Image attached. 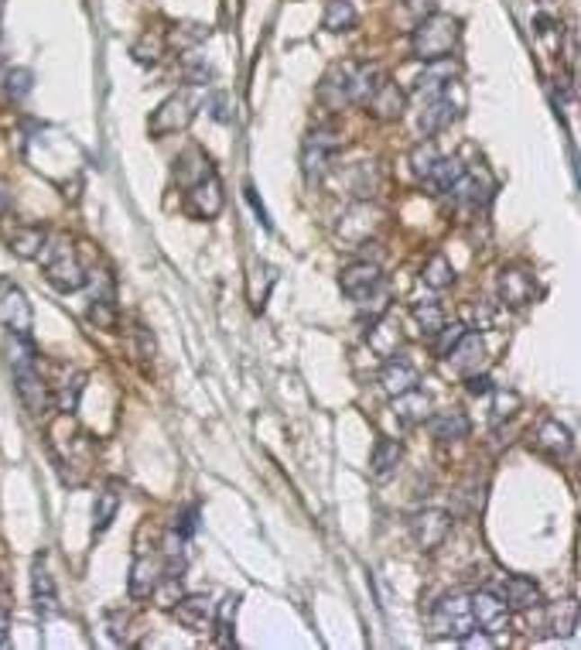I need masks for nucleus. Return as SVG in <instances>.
<instances>
[{
    "mask_svg": "<svg viewBox=\"0 0 581 650\" xmlns=\"http://www.w3.org/2000/svg\"><path fill=\"white\" fill-rule=\"evenodd\" d=\"M407 530L414 537V545L421 551H434L444 545V537L451 534V513L438 510V507H425V510L410 513Z\"/></svg>",
    "mask_w": 581,
    "mask_h": 650,
    "instance_id": "6",
    "label": "nucleus"
},
{
    "mask_svg": "<svg viewBox=\"0 0 581 650\" xmlns=\"http://www.w3.org/2000/svg\"><path fill=\"white\" fill-rule=\"evenodd\" d=\"M431 630H434V636H455V640H465L469 633H476L472 599L465 592H448V596L438 599L431 609Z\"/></svg>",
    "mask_w": 581,
    "mask_h": 650,
    "instance_id": "3",
    "label": "nucleus"
},
{
    "mask_svg": "<svg viewBox=\"0 0 581 650\" xmlns=\"http://www.w3.org/2000/svg\"><path fill=\"white\" fill-rule=\"evenodd\" d=\"M4 89H7V96L11 100H24L28 93L34 89V72L31 68H11L7 72V83H4Z\"/></svg>",
    "mask_w": 581,
    "mask_h": 650,
    "instance_id": "42",
    "label": "nucleus"
},
{
    "mask_svg": "<svg viewBox=\"0 0 581 650\" xmlns=\"http://www.w3.org/2000/svg\"><path fill=\"white\" fill-rule=\"evenodd\" d=\"M17 346H14V357H11V374H14V391L21 397V404L28 414H45L49 411V384H45V376L38 370V359H34V349L28 336H14Z\"/></svg>",
    "mask_w": 581,
    "mask_h": 650,
    "instance_id": "1",
    "label": "nucleus"
},
{
    "mask_svg": "<svg viewBox=\"0 0 581 650\" xmlns=\"http://www.w3.org/2000/svg\"><path fill=\"white\" fill-rule=\"evenodd\" d=\"M533 24H537V34H550V32H554V21H550L547 14H541L537 21H533Z\"/></svg>",
    "mask_w": 581,
    "mask_h": 650,
    "instance_id": "56",
    "label": "nucleus"
},
{
    "mask_svg": "<svg viewBox=\"0 0 581 650\" xmlns=\"http://www.w3.org/2000/svg\"><path fill=\"white\" fill-rule=\"evenodd\" d=\"M461 171H465V165H461L459 158H438V165L431 168V175H427L425 182L431 185L434 195H444V192H451V185L461 178Z\"/></svg>",
    "mask_w": 581,
    "mask_h": 650,
    "instance_id": "32",
    "label": "nucleus"
},
{
    "mask_svg": "<svg viewBox=\"0 0 581 650\" xmlns=\"http://www.w3.org/2000/svg\"><path fill=\"white\" fill-rule=\"evenodd\" d=\"M438 158H442L438 144H434V140H421V144H414V151H410V168H414L417 178H427L431 168L438 165Z\"/></svg>",
    "mask_w": 581,
    "mask_h": 650,
    "instance_id": "39",
    "label": "nucleus"
},
{
    "mask_svg": "<svg viewBox=\"0 0 581 650\" xmlns=\"http://www.w3.org/2000/svg\"><path fill=\"white\" fill-rule=\"evenodd\" d=\"M83 387H85L83 370H68L66 380H62V384H55V408L62 411V414H72V411L79 408Z\"/></svg>",
    "mask_w": 581,
    "mask_h": 650,
    "instance_id": "33",
    "label": "nucleus"
},
{
    "mask_svg": "<svg viewBox=\"0 0 581 650\" xmlns=\"http://www.w3.org/2000/svg\"><path fill=\"white\" fill-rule=\"evenodd\" d=\"M461 325H465L469 332H472V329H489V325H493V308L469 302V305H465V322Z\"/></svg>",
    "mask_w": 581,
    "mask_h": 650,
    "instance_id": "44",
    "label": "nucleus"
},
{
    "mask_svg": "<svg viewBox=\"0 0 581 650\" xmlns=\"http://www.w3.org/2000/svg\"><path fill=\"white\" fill-rule=\"evenodd\" d=\"M165 582V564L151 562L147 555H137V562L130 564V579H127V592L130 599H151Z\"/></svg>",
    "mask_w": 581,
    "mask_h": 650,
    "instance_id": "17",
    "label": "nucleus"
},
{
    "mask_svg": "<svg viewBox=\"0 0 581 650\" xmlns=\"http://www.w3.org/2000/svg\"><path fill=\"white\" fill-rule=\"evenodd\" d=\"M0 319L11 329V336H31L34 311L31 302L24 298V291L17 288L14 281L0 277Z\"/></svg>",
    "mask_w": 581,
    "mask_h": 650,
    "instance_id": "9",
    "label": "nucleus"
},
{
    "mask_svg": "<svg viewBox=\"0 0 581 650\" xmlns=\"http://www.w3.org/2000/svg\"><path fill=\"white\" fill-rule=\"evenodd\" d=\"M459 21L451 14H442V11H434V14H427L414 34H410V51H414V59H421V62H438V59H451V51L459 45Z\"/></svg>",
    "mask_w": 581,
    "mask_h": 650,
    "instance_id": "2",
    "label": "nucleus"
},
{
    "mask_svg": "<svg viewBox=\"0 0 581 650\" xmlns=\"http://www.w3.org/2000/svg\"><path fill=\"white\" fill-rule=\"evenodd\" d=\"M571 428L564 425V421H558V418H544L541 425H537V431H533V445L544 452V456H550V459H561V456H568L571 452Z\"/></svg>",
    "mask_w": 581,
    "mask_h": 650,
    "instance_id": "19",
    "label": "nucleus"
},
{
    "mask_svg": "<svg viewBox=\"0 0 581 650\" xmlns=\"http://www.w3.org/2000/svg\"><path fill=\"white\" fill-rule=\"evenodd\" d=\"M339 134L335 131H315V134H308L305 140V151H301V168H305V178L308 182H318L328 168V161H332V154L339 151Z\"/></svg>",
    "mask_w": 581,
    "mask_h": 650,
    "instance_id": "11",
    "label": "nucleus"
},
{
    "mask_svg": "<svg viewBox=\"0 0 581 650\" xmlns=\"http://www.w3.org/2000/svg\"><path fill=\"white\" fill-rule=\"evenodd\" d=\"M31 596H34V609L45 616H55L58 613V592H55V579L49 575V568H45V562L38 558L31 568Z\"/></svg>",
    "mask_w": 581,
    "mask_h": 650,
    "instance_id": "24",
    "label": "nucleus"
},
{
    "mask_svg": "<svg viewBox=\"0 0 581 650\" xmlns=\"http://www.w3.org/2000/svg\"><path fill=\"white\" fill-rule=\"evenodd\" d=\"M541 4H554V0H541Z\"/></svg>",
    "mask_w": 581,
    "mask_h": 650,
    "instance_id": "58",
    "label": "nucleus"
},
{
    "mask_svg": "<svg viewBox=\"0 0 581 650\" xmlns=\"http://www.w3.org/2000/svg\"><path fill=\"white\" fill-rule=\"evenodd\" d=\"M356 21H359V14H356V7H353V0H328V4H325L322 24L328 32H353Z\"/></svg>",
    "mask_w": 581,
    "mask_h": 650,
    "instance_id": "34",
    "label": "nucleus"
},
{
    "mask_svg": "<svg viewBox=\"0 0 581 650\" xmlns=\"http://www.w3.org/2000/svg\"><path fill=\"white\" fill-rule=\"evenodd\" d=\"M496 192V182L489 178V171L482 168H465L461 171V178L451 185V195H455V203L465 205V209H478V205H486L493 199Z\"/></svg>",
    "mask_w": 581,
    "mask_h": 650,
    "instance_id": "12",
    "label": "nucleus"
},
{
    "mask_svg": "<svg viewBox=\"0 0 581 650\" xmlns=\"http://www.w3.org/2000/svg\"><path fill=\"white\" fill-rule=\"evenodd\" d=\"M205 34H209V32H205L202 24H182L178 32L171 34V41H174L178 49H188V45H195V41H202Z\"/></svg>",
    "mask_w": 581,
    "mask_h": 650,
    "instance_id": "46",
    "label": "nucleus"
},
{
    "mask_svg": "<svg viewBox=\"0 0 581 650\" xmlns=\"http://www.w3.org/2000/svg\"><path fill=\"white\" fill-rule=\"evenodd\" d=\"M157 55H161V41L157 38H144L140 45H134L137 62H157Z\"/></svg>",
    "mask_w": 581,
    "mask_h": 650,
    "instance_id": "47",
    "label": "nucleus"
},
{
    "mask_svg": "<svg viewBox=\"0 0 581 650\" xmlns=\"http://www.w3.org/2000/svg\"><path fill=\"white\" fill-rule=\"evenodd\" d=\"M421 281H425L431 291H444L455 284V267H451V260L444 254H434L431 260L425 264V271H421Z\"/></svg>",
    "mask_w": 581,
    "mask_h": 650,
    "instance_id": "35",
    "label": "nucleus"
},
{
    "mask_svg": "<svg viewBox=\"0 0 581 650\" xmlns=\"http://www.w3.org/2000/svg\"><path fill=\"white\" fill-rule=\"evenodd\" d=\"M41 254H45V277H49L51 288L62 291V294L83 288L85 271H83V264L76 260V254H72V247L55 243V247H45Z\"/></svg>",
    "mask_w": 581,
    "mask_h": 650,
    "instance_id": "4",
    "label": "nucleus"
},
{
    "mask_svg": "<svg viewBox=\"0 0 581 650\" xmlns=\"http://www.w3.org/2000/svg\"><path fill=\"white\" fill-rule=\"evenodd\" d=\"M195 530H199V507H185V510L174 517V534L188 541Z\"/></svg>",
    "mask_w": 581,
    "mask_h": 650,
    "instance_id": "45",
    "label": "nucleus"
},
{
    "mask_svg": "<svg viewBox=\"0 0 581 650\" xmlns=\"http://www.w3.org/2000/svg\"><path fill=\"white\" fill-rule=\"evenodd\" d=\"M7 209H11V188L0 182V216H7Z\"/></svg>",
    "mask_w": 581,
    "mask_h": 650,
    "instance_id": "55",
    "label": "nucleus"
},
{
    "mask_svg": "<svg viewBox=\"0 0 581 650\" xmlns=\"http://www.w3.org/2000/svg\"><path fill=\"white\" fill-rule=\"evenodd\" d=\"M356 68H359V62H335V66L325 72L322 83H318V100H322V106H328V110H342V106L353 103Z\"/></svg>",
    "mask_w": 581,
    "mask_h": 650,
    "instance_id": "8",
    "label": "nucleus"
},
{
    "mask_svg": "<svg viewBox=\"0 0 581 650\" xmlns=\"http://www.w3.org/2000/svg\"><path fill=\"white\" fill-rule=\"evenodd\" d=\"M89 322L96 325V329H106V332L117 329V305H113V294H93Z\"/></svg>",
    "mask_w": 581,
    "mask_h": 650,
    "instance_id": "38",
    "label": "nucleus"
},
{
    "mask_svg": "<svg viewBox=\"0 0 581 650\" xmlns=\"http://www.w3.org/2000/svg\"><path fill=\"white\" fill-rule=\"evenodd\" d=\"M339 288L345 298L353 302H370V294L383 288V274H380V264L376 260H353L349 267H342L339 274Z\"/></svg>",
    "mask_w": 581,
    "mask_h": 650,
    "instance_id": "7",
    "label": "nucleus"
},
{
    "mask_svg": "<svg viewBox=\"0 0 581 650\" xmlns=\"http://www.w3.org/2000/svg\"><path fill=\"white\" fill-rule=\"evenodd\" d=\"M482 357H486V349H482V339H478L476 332H465L459 339V346L444 357V363L451 366V370H459V374H476L478 363H482Z\"/></svg>",
    "mask_w": 581,
    "mask_h": 650,
    "instance_id": "25",
    "label": "nucleus"
},
{
    "mask_svg": "<svg viewBox=\"0 0 581 650\" xmlns=\"http://www.w3.org/2000/svg\"><path fill=\"white\" fill-rule=\"evenodd\" d=\"M414 319H417V325H421V336L434 339V336L442 332V325H444V311L434 305V302H425V305H414Z\"/></svg>",
    "mask_w": 581,
    "mask_h": 650,
    "instance_id": "40",
    "label": "nucleus"
},
{
    "mask_svg": "<svg viewBox=\"0 0 581 650\" xmlns=\"http://www.w3.org/2000/svg\"><path fill=\"white\" fill-rule=\"evenodd\" d=\"M209 171H212V165H209V158H205L202 148H185V151L178 154V161H174V178H178V185H185V188H192L195 182H202Z\"/></svg>",
    "mask_w": 581,
    "mask_h": 650,
    "instance_id": "28",
    "label": "nucleus"
},
{
    "mask_svg": "<svg viewBox=\"0 0 581 650\" xmlns=\"http://www.w3.org/2000/svg\"><path fill=\"white\" fill-rule=\"evenodd\" d=\"M246 203L254 205L256 220H260V222H264V226H267V230H271V216H267V209H264V203L256 199V188H254V185H246Z\"/></svg>",
    "mask_w": 581,
    "mask_h": 650,
    "instance_id": "50",
    "label": "nucleus"
},
{
    "mask_svg": "<svg viewBox=\"0 0 581 650\" xmlns=\"http://www.w3.org/2000/svg\"><path fill=\"white\" fill-rule=\"evenodd\" d=\"M0 596H4V585H0Z\"/></svg>",
    "mask_w": 581,
    "mask_h": 650,
    "instance_id": "59",
    "label": "nucleus"
},
{
    "mask_svg": "<svg viewBox=\"0 0 581 650\" xmlns=\"http://www.w3.org/2000/svg\"><path fill=\"white\" fill-rule=\"evenodd\" d=\"M400 459H404V448H400V442H393V438H380V442L373 445V456H370V473H373L376 479H387L397 473V465H400Z\"/></svg>",
    "mask_w": 581,
    "mask_h": 650,
    "instance_id": "30",
    "label": "nucleus"
},
{
    "mask_svg": "<svg viewBox=\"0 0 581 650\" xmlns=\"http://www.w3.org/2000/svg\"><path fill=\"white\" fill-rule=\"evenodd\" d=\"M0 17H4V0H0Z\"/></svg>",
    "mask_w": 581,
    "mask_h": 650,
    "instance_id": "57",
    "label": "nucleus"
},
{
    "mask_svg": "<svg viewBox=\"0 0 581 650\" xmlns=\"http://www.w3.org/2000/svg\"><path fill=\"white\" fill-rule=\"evenodd\" d=\"M366 339H370V349H373L376 357L390 359L397 353V346H400V322H393L387 315H376V322L370 325Z\"/></svg>",
    "mask_w": 581,
    "mask_h": 650,
    "instance_id": "27",
    "label": "nucleus"
},
{
    "mask_svg": "<svg viewBox=\"0 0 581 650\" xmlns=\"http://www.w3.org/2000/svg\"><path fill=\"white\" fill-rule=\"evenodd\" d=\"M117 510H120V493L117 490H103L96 496V503H93V534H103V530L110 528L113 520H117Z\"/></svg>",
    "mask_w": 581,
    "mask_h": 650,
    "instance_id": "37",
    "label": "nucleus"
},
{
    "mask_svg": "<svg viewBox=\"0 0 581 650\" xmlns=\"http://www.w3.org/2000/svg\"><path fill=\"white\" fill-rule=\"evenodd\" d=\"M427 414H431V397H427L421 387H410V391L393 397V418L404 428L425 425Z\"/></svg>",
    "mask_w": 581,
    "mask_h": 650,
    "instance_id": "23",
    "label": "nucleus"
},
{
    "mask_svg": "<svg viewBox=\"0 0 581 650\" xmlns=\"http://www.w3.org/2000/svg\"><path fill=\"white\" fill-rule=\"evenodd\" d=\"M499 599L510 606V609H537L544 596H541V585L527 575H510L499 585Z\"/></svg>",
    "mask_w": 581,
    "mask_h": 650,
    "instance_id": "21",
    "label": "nucleus"
},
{
    "mask_svg": "<svg viewBox=\"0 0 581 650\" xmlns=\"http://www.w3.org/2000/svg\"><path fill=\"white\" fill-rule=\"evenodd\" d=\"M465 387H469V393H489L493 391V380H489L486 374H469Z\"/></svg>",
    "mask_w": 581,
    "mask_h": 650,
    "instance_id": "49",
    "label": "nucleus"
},
{
    "mask_svg": "<svg viewBox=\"0 0 581 650\" xmlns=\"http://www.w3.org/2000/svg\"><path fill=\"white\" fill-rule=\"evenodd\" d=\"M459 72V66L451 62V59H438V62H425V72L414 79L410 86V93L417 96V100H434V96H442L448 83H451V76Z\"/></svg>",
    "mask_w": 581,
    "mask_h": 650,
    "instance_id": "16",
    "label": "nucleus"
},
{
    "mask_svg": "<svg viewBox=\"0 0 581 650\" xmlns=\"http://www.w3.org/2000/svg\"><path fill=\"white\" fill-rule=\"evenodd\" d=\"M106 619H110V627H113V630H110V636H113V640H123V627H127V616H123V623H120V613H106Z\"/></svg>",
    "mask_w": 581,
    "mask_h": 650,
    "instance_id": "53",
    "label": "nucleus"
},
{
    "mask_svg": "<svg viewBox=\"0 0 581 650\" xmlns=\"http://www.w3.org/2000/svg\"><path fill=\"white\" fill-rule=\"evenodd\" d=\"M185 79L192 86H202V83H209V79H212V68L202 66V62H188V66H185Z\"/></svg>",
    "mask_w": 581,
    "mask_h": 650,
    "instance_id": "48",
    "label": "nucleus"
},
{
    "mask_svg": "<svg viewBox=\"0 0 581 650\" xmlns=\"http://www.w3.org/2000/svg\"><path fill=\"white\" fill-rule=\"evenodd\" d=\"M171 613H174V619H178V623H182L185 630L205 633V630H212V619H216V606L209 602V596L195 592V596L174 599Z\"/></svg>",
    "mask_w": 581,
    "mask_h": 650,
    "instance_id": "13",
    "label": "nucleus"
},
{
    "mask_svg": "<svg viewBox=\"0 0 581 650\" xmlns=\"http://www.w3.org/2000/svg\"><path fill=\"white\" fill-rule=\"evenodd\" d=\"M493 393V425H503V421H510V418H516V411H520V393L516 391H489Z\"/></svg>",
    "mask_w": 581,
    "mask_h": 650,
    "instance_id": "41",
    "label": "nucleus"
},
{
    "mask_svg": "<svg viewBox=\"0 0 581 650\" xmlns=\"http://www.w3.org/2000/svg\"><path fill=\"white\" fill-rule=\"evenodd\" d=\"M427 428L438 442H461L469 435V418L461 411H438V414H427Z\"/></svg>",
    "mask_w": 581,
    "mask_h": 650,
    "instance_id": "26",
    "label": "nucleus"
},
{
    "mask_svg": "<svg viewBox=\"0 0 581 650\" xmlns=\"http://www.w3.org/2000/svg\"><path fill=\"white\" fill-rule=\"evenodd\" d=\"M195 113H199V96H195V93H174V96H168V100L154 110L151 134L165 137V134H174V131H185L188 123L195 120Z\"/></svg>",
    "mask_w": 581,
    "mask_h": 650,
    "instance_id": "5",
    "label": "nucleus"
},
{
    "mask_svg": "<svg viewBox=\"0 0 581 650\" xmlns=\"http://www.w3.org/2000/svg\"><path fill=\"white\" fill-rule=\"evenodd\" d=\"M472 599V619H476V630L489 633V636H499V633L510 627V606L499 599V592H489V589H478Z\"/></svg>",
    "mask_w": 581,
    "mask_h": 650,
    "instance_id": "10",
    "label": "nucleus"
},
{
    "mask_svg": "<svg viewBox=\"0 0 581 650\" xmlns=\"http://www.w3.org/2000/svg\"><path fill=\"white\" fill-rule=\"evenodd\" d=\"M7 630H11V616H7V609L0 606V647L7 644Z\"/></svg>",
    "mask_w": 581,
    "mask_h": 650,
    "instance_id": "54",
    "label": "nucleus"
},
{
    "mask_svg": "<svg viewBox=\"0 0 581 650\" xmlns=\"http://www.w3.org/2000/svg\"><path fill=\"white\" fill-rule=\"evenodd\" d=\"M533 294H537V284H533V274L527 267H503L499 271V298H503V305L523 308L533 302Z\"/></svg>",
    "mask_w": 581,
    "mask_h": 650,
    "instance_id": "15",
    "label": "nucleus"
},
{
    "mask_svg": "<svg viewBox=\"0 0 581 650\" xmlns=\"http://www.w3.org/2000/svg\"><path fill=\"white\" fill-rule=\"evenodd\" d=\"M137 339H140V353H144V357H154V353H157V342H154L151 329L140 325V329H137Z\"/></svg>",
    "mask_w": 581,
    "mask_h": 650,
    "instance_id": "52",
    "label": "nucleus"
},
{
    "mask_svg": "<svg viewBox=\"0 0 581 650\" xmlns=\"http://www.w3.org/2000/svg\"><path fill=\"white\" fill-rule=\"evenodd\" d=\"M455 117H459V106L451 103L448 89H444L442 96H434V100L425 103V110H421V117H417V127H421V134L425 137H434V134H442L444 127H451Z\"/></svg>",
    "mask_w": 581,
    "mask_h": 650,
    "instance_id": "20",
    "label": "nucleus"
},
{
    "mask_svg": "<svg viewBox=\"0 0 581 650\" xmlns=\"http://www.w3.org/2000/svg\"><path fill=\"white\" fill-rule=\"evenodd\" d=\"M366 106L373 110L376 120H400L404 110H407V93L397 83H390V79H383V83L376 86L373 96L366 100Z\"/></svg>",
    "mask_w": 581,
    "mask_h": 650,
    "instance_id": "22",
    "label": "nucleus"
},
{
    "mask_svg": "<svg viewBox=\"0 0 581 650\" xmlns=\"http://www.w3.org/2000/svg\"><path fill=\"white\" fill-rule=\"evenodd\" d=\"M45 243H49V233H45V226H17L14 233H11V250H14L17 257H24V260H34V257H41Z\"/></svg>",
    "mask_w": 581,
    "mask_h": 650,
    "instance_id": "31",
    "label": "nucleus"
},
{
    "mask_svg": "<svg viewBox=\"0 0 581 650\" xmlns=\"http://www.w3.org/2000/svg\"><path fill=\"white\" fill-rule=\"evenodd\" d=\"M578 630V602L575 599H564L550 606V633L554 636H571Z\"/></svg>",
    "mask_w": 581,
    "mask_h": 650,
    "instance_id": "36",
    "label": "nucleus"
},
{
    "mask_svg": "<svg viewBox=\"0 0 581 650\" xmlns=\"http://www.w3.org/2000/svg\"><path fill=\"white\" fill-rule=\"evenodd\" d=\"M465 332H469V329H465V325L461 322H455V325H448L444 322L442 325V332H438V336H434V353H438V357H448V353H451V349H455V346H459V339L461 336H465Z\"/></svg>",
    "mask_w": 581,
    "mask_h": 650,
    "instance_id": "43",
    "label": "nucleus"
},
{
    "mask_svg": "<svg viewBox=\"0 0 581 650\" xmlns=\"http://www.w3.org/2000/svg\"><path fill=\"white\" fill-rule=\"evenodd\" d=\"M380 384H383V391L397 397V393L410 391V387H417V370L410 366L407 359H387L383 363V374H380Z\"/></svg>",
    "mask_w": 581,
    "mask_h": 650,
    "instance_id": "29",
    "label": "nucleus"
},
{
    "mask_svg": "<svg viewBox=\"0 0 581 650\" xmlns=\"http://www.w3.org/2000/svg\"><path fill=\"white\" fill-rule=\"evenodd\" d=\"M222 209V185L216 178V171H209L202 182L188 188V212L195 220H216Z\"/></svg>",
    "mask_w": 581,
    "mask_h": 650,
    "instance_id": "14",
    "label": "nucleus"
},
{
    "mask_svg": "<svg viewBox=\"0 0 581 650\" xmlns=\"http://www.w3.org/2000/svg\"><path fill=\"white\" fill-rule=\"evenodd\" d=\"M212 117L219 120V123H229V120H233V113H229V96H216V100H212Z\"/></svg>",
    "mask_w": 581,
    "mask_h": 650,
    "instance_id": "51",
    "label": "nucleus"
},
{
    "mask_svg": "<svg viewBox=\"0 0 581 650\" xmlns=\"http://www.w3.org/2000/svg\"><path fill=\"white\" fill-rule=\"evenodd\" d=\"M376 230H380V212L370 209V205L349 209L345 220L339 222V237L345 239V243H353V247L370 243V237H376Z\"/></svg>",
    "mask_w": 581,
    "mask_h": 650,
    "instance_id": "18",
    "label": "nucleus"
}]
</instances>
